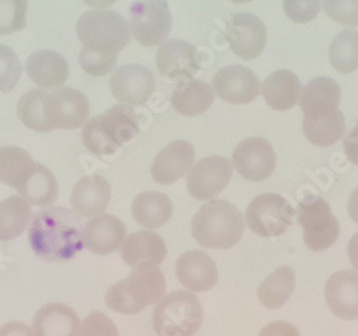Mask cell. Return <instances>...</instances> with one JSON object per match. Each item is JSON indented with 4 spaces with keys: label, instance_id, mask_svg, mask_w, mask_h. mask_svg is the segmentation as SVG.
Listing matches in <instances>:
<instances>
[{
    "label": "cell",
    "instance_id": "obj_3",
    "mask_svg": "<svg viewBox=\"0 0 358 336\" xmlns=\"http://www.w3.org/2000/svg\"><path fill=\"white\" fill-rule=\"evenodd\" d=\"M166 282L158 266L135 268L129 277L112 285L105 296L106 307L124 315H136L157 305L165 295Z\"/></svg>",
    "mask_w": 358,
    "mask_h": 336
},
{
    "label": "cell",
    "instance_id": "obj_16",
    "mask_svg": "<svg viewBox=\"0 0 358 336\" xmlns=\"http://www.w3.org/2000/svg\"><path fill=\"white\" fill-rule=\"evenodd\" d=\"M89 112V101L80 90L62 86L49 94V115L55 129L80 128L86 124Z\"/></svg>",
    "mask_w": 358,
    "mask_h": 336
},
{
    "label": "cell",
    "instance_id": "obj_41",
    "mask_svg": "<svg viewBox=\"0 0 358 336\" xmlns=\"http://www.w3.org/2000/svg\"><path fill=\"white\" fill-rule=\"evenodd\" d=\"M78 336H119L116 325L105 314L92 311L79 326Z\"/></svg>",
    "mask_w": 358,
    "mask_h": 336
},
{
    "label": "cell",
    "instance_id": "obj_26",
    "mask_svg": "<svg viewBox=\"0 0 358 336\" xmlns=\"http://www.w3.org/2000/svg\"><path fill=\"white\" fill-rule=\"evenodd\" d=\"M262 96L271 109L289 110L300 101L301 80L291 71H277L264 80Z\"/></svg>",
    "mask_w": 358,
    "mask_h": 336
},
{
    "label": "cell",
    "instance_id": "obj_45",
    "mask_svg": "<svg viewBox=\"0 0 358 336\" xmlns=\"http://www.w3.org/2000/svg\"><path fill=\"white\" fill-rule=\"evenodd\" d=\"M348 258L352 268L358 272V232L350 239L348 243Z\"/></svg>",
    "mask_w": 358,
    "mask_h": 336
},
{
    "label": "cell",
    "instance_id": "obj_1",
    "mask_svg": "<svg viewBox=\"0 0 358 336\" xmlns=\"http://www.w3.org/2000/svg\"><path fill=\"white\" fill-rule=\"evenodd\" d=\"M29 242L42 261H71L85 248L80 217L62 206L43 209L29 226Z\"/></svg>",
    "mask_w": 358,
    "mask_h": 336
},
{
    "label": "cell",
    "instance_id": "obj_37",
    "mask_svg": "<svg viewBox=\"0 0 358 336\" xmlns=\"http://www.w3.org/2000/svg\"><path fill=\"white\" fill-rule=\"evenodd\" d=\"M117 62V52L92 50L83 48L79 53V64L82 69L92 76H105L115 69Z\"/></svg>",
    "mask_w": 358,
    "mask_h": 336
},
{
    "label": "cell",
    "instance_id": "obj_12",
    "mask_svg": "<svg viewBox=\"0 0 358 336\" xmlns=\"http://www.w3.org/2000/svg\"><path fill=\"white\" fill-rule=\"evenodd\" d=\"M225 36L231 50L244 60L257 59L266 46V27L264 22L252 13L234 15L225 29Z\"/></svg>",
    "mask_w": 358,
    "mask_h": 336
},
{
    "label": "cell",
    "instance_id": "obj_27",
    "mask_svg": "<svg viewBox=\"0 0 358 336\" xmlns=\"http://www.w3.org/2000/svg\"><path fill=\"white\" fill-rule=\"evenodd\" d=\"M213 87L203 80L189 79L179 83L171 96L172 108L184 116H199L214 103Z\"/></svg>",
    "mask_w": 358,
    "mask_h": 336
},
{
    "label": "cell",
    "instance_id": "obj_10",
    "mask_svg": "<svg viewBox=\"0 0 358 336\" xmlns=\"http://www.w3.org/2000/svg\"><path fill=\"white\" fill-rule=\"evenodd\" d=\"M232 166L248 180H265L275 170V150L270 142L262 138H248L236 145L232 154Z\"/></svg>",
    "mask_w": 358,
    "mask_h": 336
},
{
    "label": "cell",
    "instance_id": "obj_29",
    "mask_svg": "<svg viewBox=\"0 0 358 336\" xmlns=\"http://www.w3.org/2000/svg\"><path fill=\"white\" fill-rule=\"evenodd\" d=\"M17 116L22 124L35 132L46 133L55 128L49 115V94L45 89H32L17 103Z\"/></svg>",
    "mask_w": 358,
    "mask_h": 336
},
{
    "label": "cell",
    "instance_id": "obj_24",
    "mask_svg": "<svg viewBox=\"0 0 358 336\" xmlns=\"http://www.w3.org/2000/svg\"><path fill=\"white\" fill-rule=\"evenodd\" d=\"M26 73L41 89H59L68 80L69 64L55 50H38L27 57Z\"/></svg>",
    "mask_w": 358,
    "mask_h": 336
},
{
    "label": "cell",
    "instance_id": "obj_11",
    "mask_svg": "<svg viewBox=\"0 0 358 336\" xmlns=\"http://www.w3.org/2000/svg\"><path fill=\"white\" fill-rule=\"evenodd\" d=\"M234 166L224 156H208L192 166L187 187L196 200H210L218 196L229 183Z\"/></svg>",
    "mask_w": 358,
    "mask_h": 336
},
{
    "label": "cell",
    "instance_id": "obj_4",
    "mask_svg": "<svg viewBox=\"0 0 358 336\" xmlns=\"http://www.w3.org/2000/svg\"><path fill=\"white\" fill-rule=\"evenodd\" d=\"M139 133L138 115L127 105H116L87 120L82 132L85 147L96 156L113 155Z\"/></svg>",
    "mask_w": 358,
    "mask_h": 336
},
{
    "label": "cell",
    "instance_id": "obj_38",
    "mask_svg": "<svg viewBox=\"0 0 358 336\" xmlns=\"http://www.w3.org/2000/svg\"><path fill=\"white\" fill-rule=\"evenodd\" d=\"M22 64L17 54L8 46L0 45V92L8 94L19 82Z\"/></svg>",
    "mask_w": 358,
    "mask_h": 336
},
{
    "label": "cell",
    "instance_id": "obj_5",
    "mask_svg": "<svg viewBox=\"0 0 358 336\" xmlns=\"http://www.w3.org/2000/svg\"><path fill=\"white\" fill-rule=\"evenodd\" d=\"M202 322V303L192 292H171L157 303L152 314V325L158 336H194Z\"/></svg>",
    "mask_w": 358,
    "mask_h": 336
},
{
    "label": "cell",
    "instance_id": "obj_20",
    "mask_svg": "<svg viewBox=\"0 0 358 336\" xmlns=\"http://www.w3.org/2000/svg\"><path fill=\"white\" fill-rule=\"evenodd\" d=\"M127 238L125 224L109 213H102L85 225L83 243L95 255H109L122 247Z\"/></svg>",
    "mask_w": 358,
    "mask_h": 336
},
{
    "label": "cell",
    "instance_id": "obj_7",
    "mask_svg": "<svg viewBox=\"0 0 358 336\" xmlns=\"http://www.w3.org/2000/svg\"><path fill=\"white\" fill-rule=\"evenodd\" d=\"M296 219L304 232V243L308 249L321 252L331 248L338 239L340 225L337 218L321 196H306L296 209Z\"/></svg>",
    "mask_w": 358,
    "mask_h": 336
},
{
    "label": "cell",
    "instance_id": "obj_34",
    "mask_svg": "<svg viewBox=\"0 0 358 336\" xmlns=\"http://www.w3.org/2000/svg\"><path fill=\"white\" fill-rule=\"evenodd\" d=\"M31 218L32 207L23 198L10 196L0 202V240L8 242L20 236Z\"/></svg>",
    "mask_w": 358,
    "mask_h": 336
},
{
    "label": "cell",
    "instance_id": "obj_21",
    "mask_svg": "<svg viewBox=\"0 0 358 336\" xmlns=\"http://www.w3.org/2000/svg\"><path fill=\"white\" fill-rule=\"evenodd\" d=\"M166 254L165 240L152 231H138L128 235L121 247L122 261L132 268L158 266L165 261Z\"/></svg>",
    "mask_w": 358,
    "mask_h": 336
},
{
    "label": "cell",
    "instance_id": "obj_19",
    "mask_svg": "<svg viewBox=\"0 0 358 336\" xmlns=\"http://www.w3.org/2000/svg\"><path fill=\"white\" fill-rule=\"evenodd\" d=\"M325 302L330 311L345 321L358 319V273L340 270L325 284Z\"/></svg>",
    "mask_w": 358,
    "mask_h": 336
},
{
    "label": "cell",
    "instance_id": "obj_36",
    "mask_svg": "<svg viewBox=\"0 0 358 336\" xmlns=\"http://www.w3.org/2000/svg\"><path fill=\"white\" fill-rule=\"evenodd\" d=\"M27 0H0V36L19 32L26 26Z\"/></svg>",
    "mask_w": 358,
    "mask_h": 336
},
{
    "label": "cell",
    "instance_id": "obj_13",
    "mask_svg": "<svg viewBox=\"0 0 358 336\" xmlns=\"http://www.w3.org/2000/svg\"><path fill=\"white\" fill-rule=\"evenodd\" d=\"M109 83L113 98L129 106L146 103L155 90L154 73L138 64L117 68Z\"/></svg>",
    "mask_w": 358,
    "mask_h": 336
},
{
    "label": "cell",
    "instance_id": "obj_18",
    "mask_svg": "<svg viewBox=\"0 0 358 336\" xmlns=\"http://www.w3.org/2000/svg\"><path fill=\"white\" fill-rule=\"evenodd\" d=\"M195 165V149L188 140H175L157 155L151 175L157 183L171 185L184 177Z\"/></svg>",
    "mask_w": 358,
    "mask_h": 336
},
{
    "label": "cell",
    "instance_id": "obj_15",
    "mask_svg": "<svg viewBox=\"0 0 358 336\" xmlns=\"http://www.w3.org/2000/svg\"><path fill=\"white\" fill-rule=\"evenodd\" d=\"M157 66L165 78L184 82L194 79L199 72L201 57L194 45L181 39H171L159 45Z\"/></svg>",
    "mask_w": 358,
    "mask_h": 336
},
{
    "label": "cell",
    "instance_id": "obj_43",
    "mask_svg": "<svg viewBox=\"0 0 358 336\" xmlns=\"http://www.w3.org/2000/svg\"><path fill=\"white\" fill-rule=\"evenodd\" d=\"M344 149L348 161L358 166V122L345 133Z\"/></svg>",
    "mask_w": 358,
    "mask_h": 336
},
{
    "label": "cell",
    "instance_id": "obj_46",
    "mask_svg": "<svg viewBox=\"0 0 358 336\" xmlns=\"http://www.w3.org/2000/svg\"><path fill=\"white\" fill-rule=\"evenodd\" d=\"M348 213L350 218L358 225V187L351 193V198L348 200Z\"/></svg>",
    "mask_w": 358,
    "mask_h": 336
},
{
    "label": "cell",
    "instance_id": "obj_6",
    "mask_svg": "<svg viewBox=\"0 0 358 336\" xmlns=\"http://www.w3.org/2000/svg\"><path fill=\"white\" fill-rule=\"evenodd\" d=\"M76 35L83 48L119 52L131 42L129 26L113 10H89L76 23Z\"/></svg>",
    "mask_w": 358,
    "mask_h": 336
},
{
    "label": "cell",
    "instance_id": "obj_48",
    "mask_svg": "<svg viewBox=\"0 0 358 336\" xmlns=\"http://www.w3.org/2000/svg\"><path fill=\"white\" fill-rule=\"evenodd\" d=\"M231 2H234V3H248V2H252V0H231Z\"/></svg>",
    "mask_w": 358,
    "mask_h": 336
},
{
    "label": "cell",
    "instance_id": "obj_8",
    "mask_svg": "<svg viewBox=\"0 0 358 336\" xmlns=\"http://www.w3.org/2000/svg\"><path fill=\"white\" fill-rule=\"evenodd\" d=\"M296 210L281 195L262 193L251 200L245 212V224L248 228L262 236H281L291 226Z\"/></svg>",
    "mask_w": 358,
    "mask_h": 336
},
{
    "label": "cell",
    "instance_id": "obj_23",
    "mask_svg": "<svg viewBox=\"0 0 358 336\" xmlns=\"http://www.w3.org/2000/svg\"><path fill=\"white\" fill-rule=\"evenodd\" d=\"M341 101V89L338 83L327 76L311 79L303 89L300 106L304 117H322L338 109Z\"/></svg>",
    "mask_w": 358,
    "mask_h": 336
},
{
    "label": "cell",
    "instance_id": "obj_14",
    "mask_svg": "<svg viewBox=\"0 0 358 336\" xmlns=\"http://www.w3.org/2000/svg\"><path fill=\"white\" fill-rule=\"evenodd\" d=\"M213 87L215 95L222 101L232 105H247L258 98L261 82L251 69L231 65L214 75Z\"/></svg>",
    "mask_w": 358,
    "mask_h": 336
},
{
    "label": "cell",
    "instance_id": "obj_42",
    "mask_svg": "<svg viewBox=\"0 0 358 336\" xmlns=\"http://www.w3.org/2000/svg\"><path fill=\"white\" fill-rule=\"evenodd\" d=\"M258 336H300V330L289 322L275 321L264 326Z\"/></svg>",
    "mask_w": 358,
    "mask_h": 336
},
{
    "label": "cell",
    "instance_id": "obj_39",
    "mask_svg": "<svg viewBox=\"0 0 358 336\" xmlns=\"http://www.w3.org/2000/svg\"><path fill=\"white\" fill-rule=\"evenodd\" d=\"M327 16L345 27L358 26V0H322Z\"/></svg>",
    "mask_w": 358,
    "mask_h": 336
},
{
    "label": "cell",
    "instance_id": "obj_22",
    "mask_svg": "<svg viewBox=\"0 0 358 336\" xmlns=\"http://www.w3.org/2000/svg\"><path fill=\"white\" fill-rule=\"evenodd\" d=\"M110 200L109 182L98 175H87L76 182L71 193L73 212L80 218H95L106 210Z\"/></svg>",
    "mask_w": 358,
    "mask_h": 336
},
{
    "label": "cell",
    "instance_id": "obj_30",
    "mask_svg": "<svg viewBox=\"0 0 358 336\" xmlns=\"http://www.w3.org/2000/svg\"><path fill=\"white\" fill-rule=\"evenodd\" d=\"M36 162L26 150L16 146L0 149V182L19 191L31 177Z\"/></svg>",
    "mask_w": 358,
    "mask_h": 336
},
{
    "label": "cell",
    "instance_id": "obj_44",
    "mask_svg": "<svg viewBox=\"0 0 358 336\" xmlns=\"http://www.w3.org/2000/svg\"><path fill=\"white\" fill-rule=\"evenodd\" d=\"M0 336H36L34 329L22 322H8L0 326Z\"/></svg>",
    "mask_w": 358,
    "mask_h": 336
},
{
    "label": "cell",
    "instance_id": "obj_17",
    "mask_svg": "<svg viewBox=\"0 0 358 336\" xmlns=\"http://www.w3.org/2000/svg\"><path fill=\"white\" fill-rule=\"evenodd\" d=\"M176 278L191 292H206L220 279L214 259L203 251H188L176 261Z\"/></svg>",
    "mask_w": 358,
    "mask_h": 336
},
{
    "label": "cell",
    "instance_id": "obj_2",
    "mask_svg": "<svg viewBox=\"0 0 358 336\" xmlns=\"http://www.w3.org/2000/svg\"><path fill=\"white\" fill-rule=\"evenodd\" d=\"M245 229L243 213L228 200L214 199L199 207L192 218V235L202 248L231 249Z\"/></svg>",
    "mask_w": 358,
    "mask_h": 336
},
{
    "label": "cell",
    "instance_id": "obj_47",
    "mask_svg": "<svg viewBox=\"0 0 358 336\" xmlns=\"http://www.w3.org/2000/svg\"><path fill=\"white\" fill-rule=\"evenodd\" d=\"M82 2L87 6H91V8L105 10L106 8L113 6L117 2V0H82Z\"/></svg>",
    "mask_w": 358,
    "mask_h": 336
},
{
    "label": "cell",
    "instance_id": "obj_9",
    "mask_svg": "<svg viewBox=\"0 0 358 336\" xmlns=\"http://www.w3.org/2000/svg\"><path fill=\"white\" fill-rule=\"evenodd\" d=\"M172 27V15L166 0H141L129 9V30L145 48L165 42Z\"/></svg>",
    "mask_w": 358,
    "mask_h": 336
},
{
    "label": "cell",
    "instance_id": "obj_25",
    "mask_svg": "<svg viewBox=\"0 0 358 336\" xmlns=\"http://www.w3.org/2000/svg\"><path fill=\"white\" fill-rule=\"evenodd\" d=\"M79 326V316L64 303H46L34 318L36 336H78Z\"/></svg>",
    "mask_w": 358,
    "mask_h": 336
},
{
    "label": "cell",
    "instance_id": "obj_32",
    "mask_svg": "<svg viewBox=\"0 0 358 336\" xmlns=\"http://www.w3.org/2000/svg\"><path fill=\"white\" fill-rule=\"evenodd\" d=\"M303 131L310 143L328 147L337 143L345 132V120L341 110L322 117H304Z\"/></svg>",
    "mask_w": 358,
    "mask_h": 336
},
{
    "label": "cell",
    "instance_id": "obj_33",
    "mask_svg": "<svg viewBox=\"0 0 358 336\" xmlns=\"http://www.w3.org/2000/svg\"><path fill=\"white\" fill-rule=\"evenodd\" d=\"M29 205L45 207L57 199V182L53 173L43 165L36 163L34 173L17 191Z\"/></svg>",
    "mask_w": 358,
    "mask_h": 336
},
{
    "label": "cell",
    "instance_id": "obj_28",
    "mask_svg": "<svg viewBox=\"0 0 358 336\" xmlns=\"http://www.w3.org/2000/svg\"><path fill=\"white\" fill-rule=\"evenodd\" d=\"M131 212L139 225L148 229H157L172 218L173 205L168 195L158 191H149L139 193L134 199Z\"/></svg>",
    "mask_w": 358,
    "mask_h": 336
},
{
    "label": "cell",
    "instance_id": "obj_35",
    "mask_svg": "<svg viewBox=\"0 0 358 336\" xmlns=\"http://www.w3.org/2000/svg\"><path fill=\"white\" fill-rule=\"evenodd\" d=\"M330 64L344 75L358 69V32L348 29L336 36L330 45Z\"/></svg>",
    "mask_w": 358,
    "mask_h": 336
},
{
    "label": "cell",
    "instance_id": "obj_31",
    "mask_svg": "<svg viewBox=\"0 0 358 336\" xmlns=\"http://www.w3.org/2000/svg\"><path fill=\"white\" fill-rule=\"evenodd\" d=\"M295 289V273L291 266H280L258 288V299L268 309H278Z\"/></svg>",
    "mask_w": 358,
    "mask_h": 336
},
{
    "label": "cell",
    "instance_id": "obj_40",
    "mask_svg": "<svg viewBox=\"0 0 358 336\" xmlns=\"http://www.w3.org/2000/svg\"><path fill=\"white\" fill-rule=\"evenodd\" d=\"M282 8L288 19L295 23H310L321 12V0H282Z\"/></svg>",
    "mask_w": 358,
    "mask_h": 336
}]
</instances>
